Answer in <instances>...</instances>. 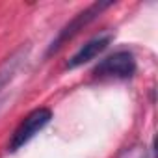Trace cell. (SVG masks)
Here are the masks:
<instances>
[{"label": "cell", "mask_w": 158, "mask_h": 158, "mask_svg": "<svg viewBox=\"0 0 158 158\" xmlns=\"http://www.w3.org/2000/svg\"><path fill=\"white\" fill-rule=\"evenodd\" d=\"M50 119H52V112L48 108H37V110L30 112L21 121V125L15 128V132L11 134L8 151L10 152H17L19 149H23L32 138H35V134H39L50 123Z\"/></svg>", "instance_id": "2"}, {"label": "cell", "mask_w": 158, "mask_h": 158, "mask_svg": "<svg viewBox=\"0 0 158 158\" xmlns=\"http://www.w3.org/2000/svg\"><path fill=\"white\" fill-rule=\"evenodd\" d=\"M23 60H24L23 52H19V54L11 56V58L6 61V65L0 69V97H2V93H4V89H6V86L13 80V76L17 74V71H19V67H21V61H23Z\"/></svg>", "instance_id": "5"}, {"label": "cell", "mask_w": 158, "mask_h": 158, "mask_svg": "<svg viewBox=\"0 0 158 158\" xmlns=\"http://www.w3.org/2000/svg\"><path fill=\"white\" fill-rule=\"evenodd\" d=\"M110 41H112V34H101V35L89 39L84 47H80V48H78V50L69 58V61H67L65 67H67V69H76V67H80V65H84V63L95 60L101 52L106 50V47L110 45Z\"/></svg>", "instance_id": "4"}, {"label": "cell", "mask_w": 158, "mask_h": 158, "mask_svg": "<svg viewBox=\"0 0 158 158\" xmlns=\"http://www.w3.org/2000/svg\"><path fill=\"white\" fill-rule=\"evenodd\" d=\"M114 6V2L112 0H108V2H93L91 6H88L84 11H80L78 15H74V19H71L61 30H60V34L54 37V41L48 45V48H47V56H50V54H54V52H58L65 43H69L78 32H82L89 23H93L104 10H108V8H112Z\"/></svg>", "instance_id": "1"}, {"label": "cell", "mask_w": 158, "mask_h": 158, "mask_svg": "<svg viewBox=\"0 0 158 158\" xmlns=\"http://www.w3.org/2000/svg\"><path fill=\"white\" fill-rule=\"evenodd\" d=\"M119 158H145V151L139 149V147H130V149H127Z\"/></svg>", "instance_id": "6"}, {"label": "cell", "mask_w": 158, "mask_h": 158, "mask_svg": "<svg viewBox=\"0 0 158 158\" xmlns=\"http://www.w3.org/2000/svg\"><path fill=\"white\" fill-rule=\"evenodd\" d=\"M136 73V58L128 50H119L104 58L95 69L93 74L99 78H130Z\"/></svg>", "instance_id": "3"}]
</instances>
